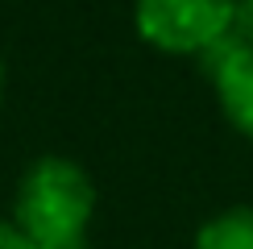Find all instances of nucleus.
Returning <instances> with one entry per match:
<instances>
[{"mask_svg": "<svg viewBox=\"0 0 253 249\" xmlns=\"http://www.w3.org/2000/svg\"><path fill=\"white\" fill-rule=\"evenodd\" d=\"M38 249H87L96 220V183L67 154H38L21 170L8 212Z\"/></svg>", "mask_w": 253, "mask_h": 249, "instance_id": "1", "label": "nucleus"}, {"mask_svg": "<svg viewBox=\"0 0 253 249\" xmlns=\"http://www.w3.org/2000/svg\"><path fill=\"white\" fill-rule=\"evenodd\" d=\"M237 0H133V29L158 54L212 58L233 34Z\"/></svg>", "mask_w": 253, "mask_h": 249, "instance_id": "2", "label": "nucleus"}, {"mask_svg": "<svg viewBox=\"0 0 253 249\" xmlns=\"http://www.w3.org/2000/svg\"><path fill=\"white\" fill-rule=\"evenodd\" d=\"M204 67L212 75V91L224 121L253 145V46L224 42L212 58H204Z\"/></svg>", "mask_w": 253, "mask_h": 249, "instance_id": "3", "label": "nucleus"}, {"mask_svg": "<svg viewBox=\"0 0 253 249\" xmlns=\"http://www.w3.org/2000/svg\"><path fill=\"white\" fill-rule=\"evenodd\" d=\"M191 249H253V204H237L208 216L195 228Z\"/></svg>", "mask_w": 253, "mask_h": 249, "instance_id": "4", "label": "nucleus"}, {"mask_svg": "<svg viewBox=\"0 0 253 249\" xmlns=\"http://www.w3.org/2000/svg\"><path fill=\"white\" fill-rule=\"evenodd\" d=\"M228 42H233V46H253V0H237Z\"/></svg>", "mask_w": 253, "mask_h": 249, "instance_id": "5", "label": "nucleus"}, {"mask_svg": "<svg viewBox=\"0 0 253 249\" xmlns=\"http://www.w3.org/2000/svg\"><path fill=\"white\" fill-rule=\"evenodd\" d=\"M0 249H38V245L29 241V237L21 233L8 216H0Z\"/></svg>", "mask_w": 253, "mask_h": 249, "instance_id": "6", "label": "nucleus"}, {"mask_svg": "<svg viewBox=\"0 0 253 249\" xmlns=\"http://www.w3.org/2000/svg\"><path fill=\"white\" fill-rule=\"evenodd\" d=\"M4 96H8V67H4V58H0V108H4Z\"/></svg>", "mask_w": 253, "mask_h": 249, "instance_id": "7", "label": "nucleus"}]
</instances>
